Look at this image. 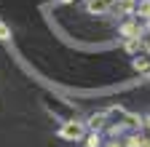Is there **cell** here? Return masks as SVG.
I'll return each instance as SVG.
<instances>
[{"instance_id":"obj_2","label":"cell","mask_w":150,"mask_h":147,"mask_svg":"<svg viewBox=\"0 0 150 147\" xmlns=\"http://www.w3.org/2000/svg\"><path fill=\"white\" fill-rule=\"evenodd\" d=\"M115 0H91L88 3V11H94V13H102V11H107Z\"/></svg>"},{"instance_id":"obj_3","label":"cell","mask_w":150,"mask_h":147,"mask_svg":"<svg viewBox=\"0 0 150 147\" xmlns=\"http://www.w3.org/2000/svg\"><path fill=\"white\" fill-rule=\"evenodd\" d=\"M147 67H150V56H142V59H134V70H139V72H142V70H147Z\"/></svg>"},{"instance_id":"obj_1","label":"cell","mask_w":150,"mask_h":147,"mask_svg":"<svg viewBox=\"0 0 150 147\" xmlns=\"http://www.w3.org/2000/svg\"><path fill=\"white\" fill-rule=\"evenodd\" d=\"M62 136L64 139H81L83 136V126L81 123H67V126H62Z\"/></svg>"},{"instance_id":"obj_5","label":"cell","mask_w":150,"mask_h":147,"mask_svg":"<svg viewBox=\"0 0 150 147\" xmlns=\"http://www.w3.org/2000/svg\"><path fill=\"white\" fill-rule=\"evenodd\" d=\"M11 38V32H8V27L6 24H0V40H8Z\"/></svg>"},{"instance_id":"obj_4","label":"cell","mask_w":150,"mask_h":147,"mask_svg":"<svg viewBox=\"0 0 150 147\" xmlns=\"http://www.w3.org/2000/svg\"><path fill=\"white\" fill-rule=\"evenodd\" d=\"M137 11H139V16H145V19H147V16H150V0L139 3V6H137Z\"/></svg>"}]
</instances>
